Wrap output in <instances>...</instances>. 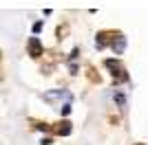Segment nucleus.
Here are the masks:
<instances>
[{
  "label": "nucleus",
  "mask_w": 148,
  "mask_h": 145,
  "mask_svg": "<svg viewBox=\"0 0 148 145\" xmlns=\"http://www.w3.org/2000/svg\"><path fill=\"white\" fill-rule=\"evenodd\" d=\"M104 68L111 70L113 86H122V84H128L130 81V75H128V70H126V66L122 64L119 57H106L104 60Z\"/></svg>",
  "instance_id": "f257e3e1"
},
{
  "label": "nucleus",
  "mask_w": 148,
  "mask_h": 145,
  "mask_svg": "<svg viewBox=\"0 0 148 145\" xmlns=\"http://www.w3.org/2000/svg\"><path fill=\"white\" fill-rule=\"evenodd\" d=\"M42 99L51 106H56V110H60L64 103H73V92L66 88H53V90L42 92Z\"/></svg>",
  "instance_id": "f03ea898"
},
{
  "label": "nucleus",
  "mask_w": 148,
  "mask_h": 145,
  "mask_svg": "<svg viewBox=\"0 0 148 145\" xmlns=\"http://www.w3.org/2000/svg\"><path fill=\"white\" fill-rule=\"evenodd\" d=\"M119 33H122V31H115V29H102V31H97V33H95V48H97V51H104L106 46L111 48L113 40H115Z\"/></svg>",
  "instance_id": "7ed1b4c3"
},
{
  "label": "nucleus",
  "mask_w": 148,
  "mask_h": 145,
  "mask_svg": "<svg viewBox=\"0 0 148 145\" xmlns=\"http://www.w3.org/2000/svg\"><path fill=\"white\" fill-rule=\"evenodd\" d=\"M27 55H29L31 60H40L44 55V44H42V40L38 35L27 37Z\"/></svg>",
  "instance_id": "20e7f679"
},
{
  "label": "nucleus",
  "mask_w": 148,
  "mask_h": 145,
  "mask_svg": "<svg viewBox=\"0 0 148 145\" xmlns=\"http://www.w3.org/2000/svg\"><path fill=\"white\" fill-rule=\"evenodd\" d=\"M71 132H73V123L69 119H60L56 123H51V134L53 136H69Z\"/></svg>",
  "instance_id": "39448f33"
},
{
  "label": "nucleus",
  "mask_w": 148,
  "mask_h": 145,
  "mask_svg": "<svg viewBox=\"0 0 148 145\" xmlns=\"http://www.w3.org/2000/svg\"><path fill=\"white\" fill-rule=\"evenodd\" d=\"M77 60H80V46H73V48H71V53H69V57L64 60V64H66V68H69L71 75H77V72H80Z\"/></svg>",
  "instance_id": "423d86ee"
},
{
  "label": "nucleus",
  "mask_w": 148,
  "mask_h": 145,
  "mask_svg": "<svg viewBox=\"0 0 148 145\" xmlns=\"http://www.w3.org/2000/svg\"><path fill=\"white\" fill-rule=\"evenodd\" d=\"M126 44H128V40H126V35L124 33H119L115 40H113V44H111V51L115 55H124V51H126Z\"/></svg>",
  "instance_id": "0eeeda50"
},
{
  "label": "nucleus",
  "mask_w": 148,
  "mask_h": 145,
  "mask_svg": "<svg viewBox=\"0 0 148 145\" xmlns=\"http://www.w3.org/2000/svg\"><path fill=\"white\" fill-rule=\"evenodd\" d=\"M113 101H115V106H117L119 112H126V108H128V99H126V92H124V90H113Z\"/></svg>",
  "instance_id": "6e6552de"
},
{
  "label": "nucleus",
  "mask_w": 148,
  "mask_h": 145,
  "mask_svg": "<svg viewBox=\"0 0 148 145\" xmlns=\"http://www.w3.org/2000/svg\"><path fill=\"white\" fill-rule=\"evenodd\" d=\"M86 79L91 84H102V77H99V72L95 70L93 64H86Z\"/></svg>",
  "instance_id": "1a4fd4ad"
},
{
  "label": "nucleus",
  "mask_w": 148,
  "mask_h": 145,
  "mask_svg": "<svg viewBox=\"0 0 148 145\" xmlns=\"http://www.w3.org/2000/svg\"><path fill=\"white\" fill-rule=\"evenodd\" d=\"M31 123H33V127H36L38 132H49L51 134V123H47V121H38V119H31Z\"/></svg>",
  "instance_id": "9d476101"
},
{
  "label": "nucleus",
  "mask_w": 148,
  "mask_h": 145,
  "mask_svg": "<svg viewBox=\"0 0 148 145\" xmlns=\"http://www.w3.org/2000/svg\"><path fill=\"white\" fill-rule=\"evenodd\" d=\"M66 31H69L66 24H58V29H56V40H58V42H62V40H64Z\"/></svg>",
  "instance_id": "9b49d317"
},
{
  "label": "nucleus",
  "mask_w": 148,
  "mask_h": 145,
  "mask_svg": "<svg viewBox=\"0 0 148 145\" xmlns=\"http://www.w3.org/2000/svg\"><path fill=\"white\" fill-rule=\"evenodd\" d=\"M71 110H73V103H64V106H62L58 112H60L62 117H69V115H71Z\"/></svg>",
  "instance_id": "f8f14e48"
},
{
  "label": "nucleus",
  "mask_w": 148,
  "mask_h": 145,
  "mask_svg": "<svg viewBox=\"0 0 148 145\" xmlns=\"http://www.w3.org/2000/svg\"><path fill=\"white\" fill-rule=\"evenodd\" d=\"M42 29H44V22H42V20H36V22H33V26H31V31H33V35H38V33H40Z\"/></svg>",
  "instance_id": "ddd939ff"
},
{
  "label": "nucleus",
  "mask_w": 148,
  "mask_h": 145,
  "mask_svg": "<svg viewBox=\"0 0 148 145\" xmlns=\"http://www.w3.org/2000/svg\"><path fill=\"white\" fill-rule=\"evenodd\" d=\"M40 145H53V136H42V139H40Z\"/></svg>",
  "instance_id": "4468645a"
},
{
  "label": "nucleus",
  "mask_w": 148,
  "mask_h": 145,
  "mask_svg": "<svg viewBox=\"0 0 148 145\" xmlns=\"http://www.w3.org/2000/svg\"><path fill=\"white\" fill-rule=\"evenodd\" d=\"M133 145H146V143H133Z\"/></svg>",
  "instance_id": "2eb2a0df"
}]
</instances>
